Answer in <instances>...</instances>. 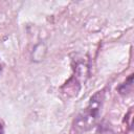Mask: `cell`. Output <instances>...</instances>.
I'll return each instance as SVG.
<instances>
[{
  "instance_id": "cell-1",
  "label": "cell",
  "mask_w": 134,
  "mask_h": 134,
  "mask_svg": "<svg viewBox=\"0 0 134 134\" xmlns=\"http://www.w3.org/2000/svg\"><path fill=\"white\" fill-rule=\"evenodd\" d=\"M104 100V92H96L89 100L88 106L81 112L74 119V128L80 131H86L90 129L98 118L100 108Z\"/></svg>"
},
{
  "instance_id": "cell-2",
  "label": "cell",
  "mask_w": 134,
  "mask_h": 134,
  "mask_svg": "<svg viewBox=\"0 0 134 134\" xmlns=\"http://www.w3.org/2000/svg\"><path fill=\"white\" fill-rule=\"evenodd\" d=\"M95 134H115V133H114V131L112 130V128L109 127V125H104V124H103V125H100V126L97 128Z\"/></svg>"
},
{
  "instance_id": "cell-3",
  "label": "cell",
  "mask_w": 134,
  "mask_h": 134,
  "mask_svg": "<svg viewBox=\"0 0 134 134\" xmlns=\"http://www.w3.org/2000/svg\"><path fill=\"white\" fill-rule=\"evenodd\" d=\"M0 134H4V128H3V124L0 121Z\"/></svg>"
},
{
  "instance_id": "cell-4",
  "label": "cell",
  "mask_w": 134,
  "mask_h": 134,
  "mask_svg": "<svg viewBox=\"0 0 134 134\" xmlns=\"http://www.w3.org/2000/svg\"><path fill=\"white\" fill-rule=\"evenodd\" d=\"M0 72H1V64H0Z\"/></svg>"
}]
</instances>
